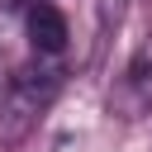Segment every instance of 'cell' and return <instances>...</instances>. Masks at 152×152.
Listing matches in <instances>:
<instances>
[{"instance_id":"cell-1","label":"cell","mask_w":152,"mask_h":152,"mask_svg":"<svg viewBox=\"0 0 152 152\" xmlns=\"http://www.w3.org/2000/svg\"><path fill=\"white\" fill-rule=\"evenodd\" d=\"M66 38H71L66 14H62L52 0H33V5H28V43H33V52H38V57H57V52L66 48Z\"/></svg>"},{"instance_id":"cell-2","label":"cell","mask_w":152,"mask_h":152,"mask_svg":"<svg viewBox=\"0 0 152 152\" xmlns=\"http://www.w3.org/2000/svg\"><path fill=\"white\" fill-rule=\"evenodd\" d=\"M124 104L133 114H147L152 109V48H142L133 57V66L124 71Z\"/></svg>"}]
</instances>
